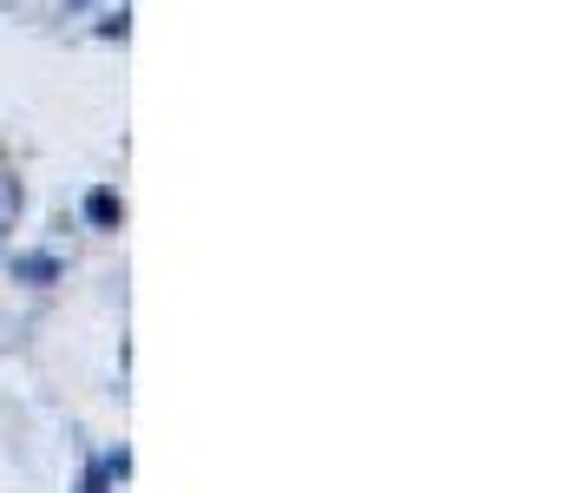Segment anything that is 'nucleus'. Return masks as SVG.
Returning <instances> with one entry per match:
<instances>
[{
    "mask_svg": "<svg viewBox=\"0 0 564 493\" xmlns=\"http://www.w3.org/2000/svg\"><path fill=\"white\" fill-rule=\"evenodd\" d=\"M126 217V204H119V191H86V224H99V231H112Z\"/></svg>",
    "mask_w": 564,
    "mask_h": 493,
    "instance_id": "nucleus-1",
    "label": "nucleus"
},
{
    "mask_svg": "<svg viewBox=\"0 0 564 493\" xmlns=\"http://www.w3.org/2000/svg\"><path fill=\"white\" fill-rule=\"evenodd\" d=\"M126 468H132L126 454H106V461H93V468H86V493H106L119 474H126Z\"/></svg>",
    "mask_w": 564,
    "mask_h": 493,
    "instance_id": "nucleus-2",
    "label": "nucleus"
},
{
    "mask_svg": "<svg viewBox=\"0 0 564 493\" xmlns=\"http://www.w3.org/2000/svg\"><path fill=\"white\" fill-rule=\"evenodd\" d=\"M13 211H20V184H13V178H0V237L13 231Z\"/></svg>",
    "mask_w": 564,
    "mask_h": 493,
    "instance_id": "nucleus-3",
    "label": "nucleus"
}]
</instances>
